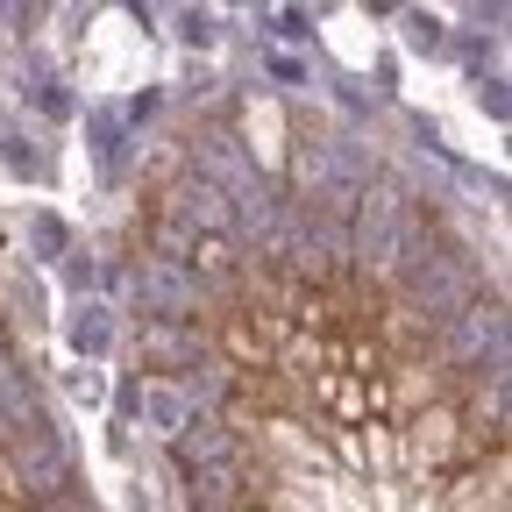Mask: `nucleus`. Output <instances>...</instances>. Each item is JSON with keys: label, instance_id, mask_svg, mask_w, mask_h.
<instances>
[{"label": "nucleus", "instance_id": "obj_1", "mask_svg": "<svg viewBox=\"0 0 512 512\" xmlns=\"http://www.w3.org/2000/svg\"><path fill=\"white\" fill-rule=\"evenodd\" d=\"M79 491V456H72V441H64L57 420L29 427L22 441L0 448V505H15V512H36L50 498H72Z\"/></svg>", "mask_w": 512, "mask_h": 512}, {"label": "nucleus", "instance_id": "obj_2", "mask_svg": "<svg viewBox=\"0 0 512 512\" xmlns=\"http://www.w3.org/2000/svg\"><path fill=\"white\" fill-rule=\"evenodd\" d=\"M399 456L406 463H420V470H470V463H484V456H505L498 441H484L456 406H427L420 420H406L399 427Z\"/></svg>", "mask_w": 512, "mask_h": 512}, {"label": "nucleus", "instance_id": "obj_3", "mask_svg": "<svg viewBox=\"0 0 512 512\" xmlns=\"http://www.w3.org/2000/svg\"><path fill=\"white\" fill-rule=\"evenodd\" d=\"M150 214L171 221V228H185L192 242H200V235H235V200H228V185L207 178V171H192V164H178V171L150 192Z\"/></svg>", "mask_w": 512, "mask_h": 512}, {"label": "nucleus", "instance_id": "obj_4", "mask_svg": "<svg viewBox=\"0 0 512 512\" xmlns=\"http://www.w3.org/2000/svg\"><path fill=\"white\" fill-rule=\"evenodd\" d=\"M264 505V470L249 456L221 463V470H192L178 477V512H256Z\"/></svg>", "mask_w": 512, "mask_h": 512}, {"label": "nucleus", "instance_id": "obj_5", "mask_svg": "<svg viewBox=\"0 0 512 512\" xmlns=\"http://www.w3.org/2000/svg\"><path fill=\"white\" fill-rule=\"evenodd\" d=\"M200 356H214L207 328H185V320H143L136 328V370H150L157 384H178Z\"/></svg>", "mask_w": 512, "mask_h": 512}, {"label": "nucleus", "instance_id": "obj_6", "mask_svg": "<svg viewBox=\"0 0 512 512\" xmlns=\"http://www.w3.org/2000/svg\"><path fill=\"white\" fill-rule=\"evenodd\" d=\"M164 448H171V470H178V477H192V470H221V463H242V456H249V441H242L221 413H192Z\"/></svg>", "mask_w": 512, "mask_h": 512}, {"label": "nucleus", "instance_id": "obj_7", "mask_svg": "<svg viewBox=\"0 0 512 512\" xmlns=\"http://www.w3.org/2000/svg\"><path fill=\"white\" fill-rule=\"evenodd\" d=\"M448 399V377L434 370V363H413V356H399V363H384V377H377V420H420L427 406H441Z\"/></svg>", "mask_w": 512, "mask_h": 512}, {"label": "nucleus", "instance_id": "obj_8", "mask_svg": "<svg viewBox=\"0 0 512 512\" xmlns=\"http://www.w3.org/2000/svg\"><path fill=\"white\" fill-rule=\"evenodd\" d=\"M50 420V406H43V384H36V363L29 356H0V448L8 441H22L29 427H43Z\"/></svg>", "mask_w": 512, "mask_h": 512}, {"label": "nucleus", "instance_id": "obj_9", "mask_svg": "<svg viewBox=\"0 0 512 512\" xmlns=\"http://www.w3.org/2000/svg\"><path fill=\"white\" fill-rule=\"evenodd\" d=\"M114 299H100V292H86V299H72V313H64V349H72L79 363H100V356H114Z\"/></svg>", "mask_w": 512, "mask_h": 512}, {"label": "nucleus", "instance_id": "obj_10", "mask_svg": "<svg viewBox=\"0 0 512 512\" xmlns=\"http://www.w3.org/2000/svg\"><path fill=\"white\" fill-rule=\"evenodd\" d=\"M441 505L448 512H505V456H484V463L456 470L441 484Z\"/></svg>", "mask_w": 512, "mask_h": 512}, {"label": "nucleus", "instance_id": "obj_11", "mask_svg": "<svg viewBox=\"0 0 512 512\" xmlns=\"http://www.w3.org/2000/svg\"><path fill=\"white\" fill-rule=\"evenodd\" d=\"M136 413H143V420H150V427H157L164 441H171V434H178V427L192 420V406H185V392H178V384H157V377H150V384H143V392H136Z\"/></svg>", "mask_w": 512, "mask_h": 512}, {"label": "nucleus", "instance_id": "obj_12", "mask_svg": "<svg viewBox=\"0 0 512 512\" xmlns=\"http://www.w3.org/2000/svg\"><path fill=\"white\" fill-rule=\"evenodd\" d=\"M29 249H36V264H64L72 256V228L57 214H29Z\"/></svg>", "mask_w": 512, "mask_h": 512}, {"label": "nucleus", "instance_id": "obj_13", "mask_svg": "<svg viewBox=\"0 0 512 512\" xmlns=\"http://www.w3.org/2000/svg\"><path fill=\"white\" fill-rule=\"evenodd\" d=\"M0 157H8V171H43V150H36V136H22V128H0Z\"/></svg>", "mask_w": 512, "mask_h": 512}, {"label": "nucleus", "instance_id": "obj_14", "mask_svg": "<svg viewBox=\"0 0 512 512\" xmlns=\"http://www.w3.org/2000/svg\"><path fill=\"white\" fill-rule=\"evenodd\" d=\"M93 278H100V264H93L86 249L64 256V292H72V299H86V292H93Z\"/></svg>", "mask_w": 512, "mask_h": 512}, {"label": "nucleus", "instance_id": "obj_15", "mask_svg": "<svg viewBox=\"0 0 512 512\" xmlns=\"http://www.w3.org/2000/svg\"><path fill=\"white\" fill-rule=\"evenodd\" d=\"M178 36H185V43H192V50H207V43H214V36H221V22H214V15H207V8H185V15H178Z\"/></svg>", "mask_w": 512, "mask_h": 512}, {"label": "nucleus", "instance_id": "obj_16", "mask_svg": "<svg viewBox=\"0 0 512 512\" xmlns=\"http://www.w3.org/2000/svg\"><path fill=\"white\" fill-rule=\"evenodd\" d=\"M86 128H93V150H100L107 164H121V121H114V114H93Z\"/></svg>", "mask_w": 512, "mask_h": 512}, {"label": "nucleus", "instance_id": "obj_17", "mask_svg": "<svg viewBox=\"0 0 512 512\" xmlns=\"http://www.w3.org/2000/svg\"><path fill=\"white\" fill-rule=\"evenodd\" d=\"M406 43H413V50H434V43H441V15H420V8H413V15H406Z\"/></svg>", "mask_w": 512, "mask_h": 512}, {"label": "nucleus", "instance_id": "obj_18", "mask_svg": "<svg viewBox=\"0 0 512 512\" xmlns=\"http://www.w3.org/2000/svg\"><path fill=\"white\" fill-rule=\"evenodd\" d=\"M36 107H43V114H72V100H64V86H57V79H43V86H36Z\"/></svg>", "mask_w": 512, "mask_h": 512}, {"label": "nucleus", "instance_id": "obj_19", "mask_svg": "<svg viewBox=\"0 0 512 512\" xmlns=\"http://www.w3.org/2000/svg\"><path fill=\"white\" fill-rule=\"evenodd\" d=\"M36 512H100L86 491H72V498H50V505H36Z\"/></svg>", "mask_w": 512, "mask_h": 512}, {"label": "nucleus", "instance_id": "obj_20", "mask_svg": "<svg viewBox=\"0 0 512 512\" xmlns=\"http://www.w3.org/2000/svg\"><path fill=\"white\" fill-rule=\"evenodd\" d=\"M164 107V93H136V100H128V121H150Z\"/></svg>", "mask_w": 512, "mask_h": 512}, {"label": "nucleus", "instance_id": "obj_21", "mask_svg": "<svg viewBox=\"0 0 512 512\" xmlns=\"http://www.w3.org/2000/svg\"><path fill=\"white\" fill-rule=\"evenodd\" d=\"M278 36H292V43H299V36H313V29H306V15H299V8H285V15H278Z\"/></svg>", "mask_w": 512, "mask_h": 512}, {"label": "nucleus", "instance_id": "obj_22", "mask_svg": "<svg viewBox=\"0 0 512 512\" xmlns=\"http://www.w3.org/2000/svg\"><path fill=\"white\" fill-rule=\"evenodd\" d=\"M264 512H313V505H264Z\"/></svg>", "mask_w": 512, "mask_h": 512}, {"label": "nucleus", "instance_id": "obj_23", "mask_svg": "<svg viewBox=\"0 0 512 512\" xmlns=\"http://www.w3.org/2000/svg\"><path fill=\"white\" fill-rule=\"evenodd\" d=\"M8 349H15V342H8V320H0V356H8Z\"/></svg>", "mask_w": 512, "mask_h": 512}]
</instances>
